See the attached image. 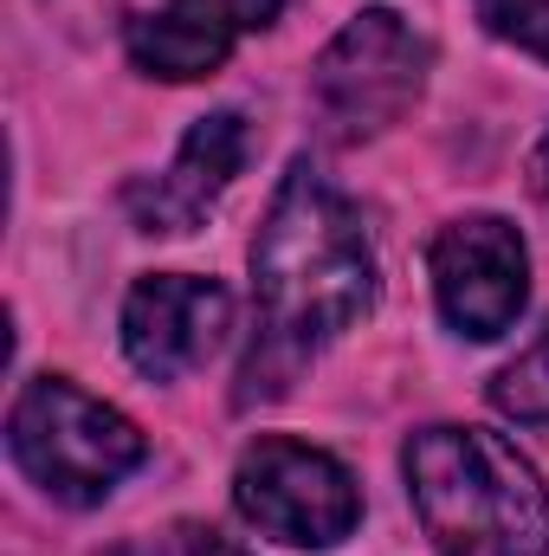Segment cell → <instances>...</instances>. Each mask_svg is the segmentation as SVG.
Here are the masks:
<instances>
[{
	"instance_id": "6da1fadb",
	"label": "cell",
	"mask_w": 549,
	"mask_h": 556,
	"mask_svg": "<svg viewBox=\"0 0 549 556\" xmlns=\"http://www.w3.org/2000/svg\"><path fill=\"white\" fill-rule=\"evenodd\" d=\"M253 304L259 317L233 389L240 408L278 402L375 304V247L362 214L310 155L291 162L253 240Z\"/></svg>"
},
{
	"instance_id": "7a4b0ae2",
	"label": "cell",
	"mask_w": 549,
	"mask_h": 556,
	"mask_svg": "<svg viewBox=\"0 0 549 556\" xmlns=\"http://www.w3.org/2000/svg\"><path fill=\"white\" fill-rule=\"evenodd\" d=\"M401 472L439 556H549V485L505 433L420 427Z\"/></svg>"
},
{
	"instance_id": "3957f363",
	"label": "cell",
	"mask_w": 549,
	"mask_h": 556,
	"mask_svg": "<svg viewBox=\"0 0 549 556\" xmlns=\"http://www.w3.org/2000/svg\"><path fill=\"white\" fill-rule=\"evenodd\" d=\"M13 466L59 505H98L142 466L149 440L124 408L85 395L72 376H33L7 415Z\"/></svg>"
},
{
	"instance_id": "277c9868",
	"label": "cell",
	"mask_w": 549,
	"mask_h": 556,
	"mask_svg": "<svg viewBox=\"0 0 549 556\" xmlns=\"http://www.w3.org/2000/svg\"><path fill=\"white\" fill-rule=\"evenodd\" d=\"M426 65H433V46L395 7H362L310 65L317 124L336 142H369L395 130L426 91Z\"/></svg>"
},
{
	"instance_id": "5b68a950",
	"label": "cell",
	"mask_w": 549,
	"mask_h": 556,
	"mask_svg": "<svg viewBox=\"0 0 549 556\" xmlns=\"http://www.w3.org/2000/svg\"><path fill=\"white\" fill-rule=\"evenodd\" d=\"M233 505L246 525H259L266 538L297 544V551H336L362 518L356 472L336 453L284 440V433H266L246 446L233 472Z\"/></svg>"
},
{
	"instance_id": "8992f818",
	"label": "cell",
	"mask_w": 549,
	"mask_h": 556,
	"mask_svg": "<svg viewBox=\"0 0 549 556\" xmlns=\"http://www.w3.org/2000/svg\"><path fill=\"white\" fill-rule=\"evenodd\" d=\"M433 298H439V317L472 337V343H491L505 337L518 317H524V298H531V253H524V233L498 214H465L452 227H439L433 253Z\"/></svg>"
},
{
	"instance_id": "52a82bcc",
	"label": "cell",
	"mask_w": 549,
	"mask_h": 556,
	"mask_svg": "<svg viewBox=\"0 0 549 556\" xmlns=\"http://www.w3.org/2000/svg\"><path fill=\"white\" fill-rule=\"evenodd\" d=\"M227 330H233V298L220 278L149 273L124 298V356L149 382H181L220 350Z\"/></svg>"
},
{
	"instance_id": "ba28073f",
	"label": "cell",
	"mask_w": 549,
	"mask_h": 556,
	"mask_svg": "<svg viewBox=\"0 0 549 556\" xmlns=\"http://www.w3.org/2000/svg\"><path fill=\"white\" fill-rule=\"evenodd\" d=\"M284 0H162L155 13L130 20V65L168 85H194L227 65L246 33H266Z\"/></svg>"
},
{
	"instance_id": "9c48e42d",
	"label": "cell",
	"mask_w": 549,
	"mask_h": 556,
	"mask_svg": "<svg viewBox=\"0 0 549 556\" xmlns=\"http://www.w3.org/2000/svg\"><path fill=\"white\" fill-rule=\"evenodd\" d=\"M253 130L240 111H207L162 175H149L130 188V220L137 233H194L207 220V207L233 188V175L246 168Z\"/></svg>"
},
{
	"instance_id": "30bf717a",
	"label": "cell",
	"mask_w": 549,
	"mask_h": 556,
	"mask_svg": "<svg viewBox=\"0 0 549 556\" xmlns=\"http://www.w3.org/2000/svg\"><path fill=\"white\" fill-rule=\"evenodd\" d=\"M491 408L511 415V420H524V427H544L549 420V324H544V337H537L518 363L498 369V382H491Z\"/></svg>"
},
{
	"instance_id": "8fae6325",
	"label": "cell",
	"mask_w": 549,
	"mask_h": 556,
	"mask_svg": "<svg viewBox=\"0 0 549 556\" xmlns=\"http://www.w3.org/2000/svg\"><path fill=\"white\" fill-rule=\"evenodd\" d=\"M485 33L549 65V0H472Z\"/></svg>"
},
{
	"instance_id": "7c38bea8",
	"label": "cell",
	"mask_w": 549,
	"mask_h": 556,
	"mask_svg": "<svg viewBox=\"0 0 549 556\" xmlns=\"http://www.w3.org/2000/svg\"><path fill=\"white\" fill-rule=\"evenodd\" d=\"M149 556H246V551L227 544L214 525H168L162 538H149Z\"/></svg>"
},
{
	"instance_id": "4fadbf2b",
	"label": "cell",
	"mask_w": 549,
	"mask_h": 556,
	"mask_svg": "<svg viewBox=\"0 0 549 556\" xmlns=\"http://www.w3.org/2000/svg\"><path fill=\"white\" fill-rule=\"evenodd\" d=\"M531 194L544 201V214H549V130H544V142L531 149Z\"/></svg>"
}]
</instances>
